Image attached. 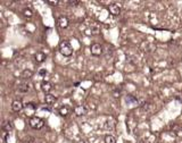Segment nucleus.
I'll use <instances>...</instances> for the list:
<instances>
[{
    "label": "nucleus",
    "mask_w": 182,
    "mask_h": 143,
    "mask_svg": "<svg viewBox=\"0 0 182 143\" xmlns=\"http://www.w3.org/2000/svg\"><path fill=\"white\" fill-rule=\"evenodd\" d=\"M41 89H42V91H43V92H46L47 94H49V92L53 90V84H51L50 82L44 81V82H42V83H41Z\"/></svg>",
    "instance_id": "9d476101"
},
{
    "label": "nucleus",
    "mask_w": 182,
    "mask_h": 143,
    "mask_svg": "<svg viewBox=\"0 0 182 143\" xmlns=\"http://www.w3.org/2000/svg\"><path fill=\"white\" fill-rule=\"evenodd\" d=\"M105 142L106 143H117L116 142V139L113 136V135H107L105 138Z\"/></svg>",
    "instance_id": "dca6fc26"
},
{
    "label": "nucleus",
    "mask_w": 182,
    "mask_h": 143,
    "mask_svg": "<svg viewBox=\"0 0 182 143\" xmlns=\"http://www.w3.org/2000/svg\"><path fill=\"white\" fill-rule=\"evenodd\" d=\"M91 55L92 56H96V57H98V56H100L101 54H102V47L99 44V43H93L92 46H91Z\"/></svg>",
    "instance_id": "7ed1b4c3"
},
{
    "label": "nucleus",
    "mask_w": 182,
    "mask_h": 143,
    "mask_svg": "<svg viewBox=\"0 0 182 143\" xmlns=\"http://www.w3.org/2000/svg\"><path fill=\"white\" fill-rule=\"evenodd\" d=\"M23 15H24L25 17L30 18V17H32V16H33V11H32L31 9H29V8H25V9L23 10Z\"/></svg>",
    "instance_id": "f3484780"
},
{
    "label": "nucleus",
    "mask_w": 182,
    "mask_h": 143,
    "mask_svg": "<svg viewBox=\"0 0 182 143\" xmlns=\"http://www.w3.org/2000/svg\"><path fill=\"white\" fill-rule=\"evenodd\" d=\"M47 2H48L49 5H51V6H57V5L59 3L58 0H47Z\"/></svg>",
    "instance_id": "a211bd4d"
},
{
    "label": "nucleus",
    "mask_w": 182,
    "mask_h": 143,
    "mask_svg": "<svg viewBox=\"0 0 182 143\" xmlns=\"http://www.w3.org/2000/svg\"><path fill=\"white\" fill-rule=\"evenodd\" d=\"M74 114L76 115V116H83V115L87 114V108L84 106H82V105L76 106L74 108Z\"/></svg>",
    "instance_id": "0eeeda50"
},
{
    "label": "nucleus",
    "mask_w": 182,
    "mask_h": 143,
    "mask_svg": "<svg viewBox=\"0 0 182 143\" xmlns=\"http://www.w3.org/2000/svg\"><path fill=\"white\" fill-rule=\"evenodd\" d=\"M39 75H40V76H46V75H47V69H44V68L39 69Z\"/></svg>",
    "instance_id": "6ab92c4d"
},
{
    "label": "nucleus",
    "mask_w": 182,
    "mask_h": 143,
    "mask_svg": "<svg viewBox=\"0 0 182 143\" xmlns=\"http://www.w3.org/2000/svg\"><path fill=\"white\" fill-rule=\"evenodd\" d=\"M58 25L61 26V29H66V28H68V25H69V21H68V18H67V17H65V16H61V17L58 18Z\"/></svg>",
    "instance_id": "6e6552de"
},
{
    "label": "nucleus",
    "mask_w": 182,
    "mask_h": 143,
    "mask_svg": "<svg viewBox=\"0 0 182 143\" xmlns=\"http://www.w3.org/2000/svg\"><path fill=\"white\" fill-rule=\"evenodd\" d=\"M23 108H24V105H23V102H22L21 100L16 99V100H14V101L11 102V109H13L15 113H20Z\"/></svg>",
    "instance_id": "39448f33"
},
{
    "label": "nucleus",
    "mask_w": 182,
    "mask_h": 143,
    "mask_svg": "<svg viewBox=\"0 0 182 143\" xmlns=\"http://www.w3.org/2000/svg\"><path fill=\"white\" fill-rule=\"evenodd\" d=\"M35 61L38 62V64H41V62H43L44 61V59H46V55L43 54V52H36L35 54Z\"/></svg>",
    "instance_id": "ddd939ff"
},
{
    "label": "nucleus",
    "mask_w": 182,
    "mask_h": 143,
    "mask_svg": "<svg viewBox=\"0 0 182 143\" xmlns=\"http://www.w3.org/2000/svg\"><path fill=\"white\" fill-rule=\"evenodd\" d=\"M108 10L109 13L113 15V16H119L121 14V7L117 5V3H112L109 7H108Z\"/></svg>",
    "instance_id": "423d86ee"
},
{
    "label": "nucleus",
    "mask_w": 182,
    "mask_h": 143,
    "mask_svg": "<svg viewBox=\"0 0 182 143\" xmlns=\"http://www.w3.org/2000/svg\"><path fill=\"white\" fill-rule=\"evenodd\" d=\"M29 90H30V84L29 83H22L18 87V91L22 92V93H26Z\"/></svg>",
    "instance_id": "4468645a"
},
{
    "label": "nucleus",
    "mask_w": 182,
    "mask_h": 143,
    "mask_svg": "<svg viewBox=\"0 0 182 143\" xmlns=\"http://www.w3.org/2000/svg\"><path fill=\"white\" fill-rule=\"evenodd\" d=\"M44 101H46V103H47L48 106H53V105L57 101V98H56L55 95H53V94H46Z\"/></svg>",
    "instance_id": "1a4fd4ad"
},
{
    "label": "nucleus",
    "mask_w": 182,
    "mask_h": 143,
    "mask_svg": "<svg viewBox=\"0 0 182 143\" xmlns=\"http://www.w3.org/2000/svg\"><path fill=\"white\" fill-rule=\"evenodd\" d=\"M59 114H61V116H67V115L69 114V109H68L66 106H63V107L59 108Z\"/></svg>",
    "instance_id": "2eb2a0df"
},
{
    "label": "nucleus",
    "mask_w": 182,
    "mask_h": 143,
    "mask_svg": "<svg viewBox=\"0 0 182 143\" xmlns=\"http://www.w3.org/2000/svg\"><path fill=\"white\" fill-rule=\"evenodd\" d=\"M181 60H182V58H181Z\"/></svg>",
    "instance_id": "4be33fe9"
},
{
    "label": "nucleus",
    "mask_w": 182,
    "mask_h": 143,
    "mask_svg": "<svg viewBox=\"0 0 182 143\" xmlns=\"http://www.w3.org/2000/svg\"><path fill=\"white\" fill-rule=\"evenodd\" d=\"M59 52L64 57H71L73 54V48L67 41H63L59 44Z\"/></svg>",
    "instance_id": "f257e3e1"
},
{
    "label": "nucleus",
    "mask_w": 182,
    "mask_h": 143,
    "mask_svg": "<svg viewBox=\"0 0 182 143\" xmlns=\"http://www.w3.org/2000/svg\"><path fill=\"white\" fill-rule=\"evenodd\" d=\"M35 110H36V106H35V103H33V102H29V103H26L25 105V114L26 116H30L31 118L32 117H34L33 115L35 113Z\"/></svg>",
    "instance_id": "20e7f679"
},
{
    "label": "nucleus",
    "mask_w": 182,
    "mask_h": 143,
    "mask_svg": "<svg viewBox=\"0 0 182 143\" xmlns=\"http://www.w3.org/2000/svg\"><path fill=\"white\" fill-rule=\"evenodd\" d=\"M29 123H30V126L33 130H41L44 126V122L40 117H36V116L32 117Z\"/></svg>",
    "instance_id": "f03ea898"
},
{
    "label": "nucleus",
    "mask_w": 182,
    "mask_h": 143,
    "mask_svg": "<svg viewBox=\"0 0 182 143\" xmlns=\"http://www.w3.org/2000/svg\"><path fill=\"white\" fill-rule=\"evenodd\" d=\"M68 3L72 5V6H76L78 3H80V1H68Z\"/></svg>",
    "instance_id": "412c9836"
},
{
    "label": "nucleus",
    "mask_w": 182,
    "mask_h": 143,
    "mask_svg": "<svg viewBox=\"0 0 182 143\" xmlns=\"http://www.w3.org/2000/svg\"><path fill=\"white\" fill-rule=\"evenodd\" d=\"M91 31H92L93 34H98V33H99V28L96 26V25H93V26L91 28Z\"/></svg>",
    "instance_id": "aec40b11"
},
{
    "label": "nucleus",
    "mask_w": 182,
    "mask_h": 143,
    "mask_svg": "<svg viewBox=\"0 0 182 143\" xmlns=\"http://www.w3.org/2000/svg\"><path fill=\"white\" fill-rule=\"evenodd\" d=\"M13 130V124L10 120H5L2 123V131L6 132V133H9L10 131Z\"/></svg>",
    "instance_id": "9b49d317"
},
{
    "label": "nucleus",
    "mask_w": 182,
    "mask_h": 143,
    "mask_svg": "<svg viewBox=\"0 0 182 143\" xmlns=\"http://www.w3.org/2000/svg\"><path fill=\"white\" fill-rule=\"evenodd\" d=\"M33 76V72L31 69H24L22 73H21V77L23 80H29Z\"/></svg>",
    "instance_id": "f8f14e48"
}]
</instances>
